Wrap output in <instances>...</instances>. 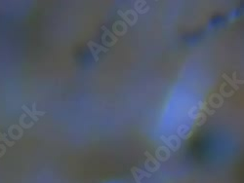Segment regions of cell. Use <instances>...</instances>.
Returning a JSON list of instances; mask_svg holds the SVG:
<instances>
[{
  "label": "cell",
  "instance_id": "1",
  "mask_svg": "<svg viewBox=\"0 0 244 183\" xmlns=\"http://www.w3.org/2000/svg\"><path fill=\"white\" fill-rule=\"evenodd\" d=\"M223 78L225 79V80H227V82H228V84L234 89V90H236V91L239 90V87L237 86V84L234 83V81L232 80V79L231 77H229V76H228V75H227L226 73H224V74H223Z\"/></svg>",
  "mask_w": 244,
  "mask_h": 183
},
{
  "label": "cell",
  "instance_id": "2",
  "mask_svg": "<svg viewBox=\"0 0 244 183\" xmlns=\"http://www.w3.org/2000/svg\"><path fill=\"white\" fill-rule=\"evenodd\" d=\"M232 78H233L232 80L234 81V83H235V84H236V83H238V84H244V80H237V79H236V73H235V72L233 73Z\"/></svg>",
  "mask_w": 244,
  "mask_h": 183
}]
</instances>
